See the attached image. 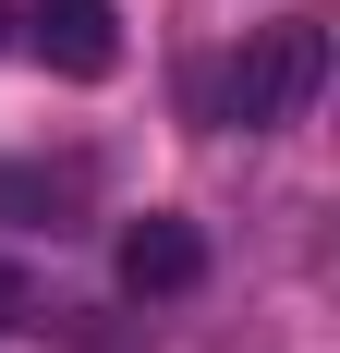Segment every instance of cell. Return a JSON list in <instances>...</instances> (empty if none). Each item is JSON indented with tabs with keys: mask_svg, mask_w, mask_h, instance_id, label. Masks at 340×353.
I'll return each mask as SVG.
<instances>
[{
	"mask_svg": "<svg viewBox=\"0 0 340 353\" xmlns=\"http://www.w3.org/2000/svg\"><path fill=\"white\" fill-rule=\"evenodd\" d=\"M316 85H328V37L316 25H255L231 61L195 73V122H219V134H279V122L316 110Z\"/></svg>",
	"mask_w": 340,
	"mask_h": 353,
	"instance_id": "obj_1",
	"label": "cell"
},
{
	"mask_svg": "<svg viewBox=\"0 0 340 353\" xmlns=\"http://www.w3.org/2000/svg\"><path fill=\"white\" fill-rule=\"evenodd\" d=\"M195 281H206V232L170 219V208H146L134 232H122V292H134V305H182Z\"/></svg>",
	"mask_w": 340,
	"mask_h": 353,
	"instance_id": "obj_2",
	"label": "cell"
},
{
	"mask_svg": "<svg viewBox=\"0 0 340 353\" xmlns=\"http://www.w3.org/2000/svg\"><path fill=\"white\" fill-rule=\"evenodd\" d=\"M25 49H36V61H49V73H73V85H98V73L109 61H122V25H109V0H25Z\"/></svg>",
	"mask_w": 340,
	"mask_h": 353,
	"instance_id": "obj_3",
	"label": "cell"
},
{
	"mask_svg": "<svg viewBox=\"0 0 340 353\" xmlns=\"http://www.w3.org/2000/svg\"><path fill=\"white\" fill-rule=\"evenodd\" d=\"M73 208H85V171L0 159V232H73Z\"/></svg>",
	"mask_w": 340,
	"mask_h": 353,
	"instance_id": "obj_4",
	"label": "cell"
},
{
	"mask_svg": "<svg viewBox=\"0 0 340 353\" xmlns=\"http://www.w3.org/2000/svg\"><path fill=\"white\" fill-rule=\"evenodd\" d=\"M0 329H36V268H12V256H0Z\"/></svg>",
	"mask_w": 340,
	"mask_h": 353,
	"instance_id": "obj_5",
	"label": "cell"
}]
</instances>
